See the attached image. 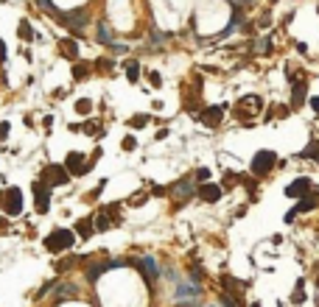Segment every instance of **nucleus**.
Wrapping results in <instances>:
<instances>
[{"mask_svg":"<svg viewBox=\"0 0 319 307\" xmlns=\"http://www.w3.org/2000/svg\"><path fill=\"white\" fill-rule=\"evenodd\" d=\"M297 156H300V159H317L319 162V140H311V143L305 145V151H300Z\"/></svg>","mask_w":319,"mask_h":307,"instance_id":"obj_13","label":"nucleus"},{"mask_svg":"<svg viewBox=\"0 0 319 307\" xmlns=\"http://www.w3.org/2000/svg\"><path fill=\"white\" fill-rule=\"evenodd\" d=\"M196 179L202 182V184H205V182L210 179V171H207V168H199V171H196Z\"/></svg>","mask_w":319,"mask_h":307,"instance_id":"obj_26","label":"nucleus"},{"mask_svg":"<svg viewBox=\"0 0 319 307\" xmlns=\"http://www.w3.org/2000/svg\"><path fill=\"white\" fill-rule=\"evenodd\" d=\"M62 51L68 53V56H76V53H78V48H76L73 42H62Z\"/></svg>","mask_w":319,"mask_h":307,"instance_id":"obj_25","label":"nucleus"},{"mask_svg":"<svg viewBox=\"0 0 319 307\" xmlns=\"http://www.w3.org/2000/svg\"><path fill=\"white\" fill-rule=\"evenodd\" d=\"M9 123H0V140H6V137H9Z\"/></svg>","mask_w":319,"mask_h":307,"instance_id":"obj_30","label":"nucleus"},{"mask_svg":"<svg viewBox=\"0 0 319 307\" xmlns=\"http://www.w3.org/2000/svg\"><path fill=\"white\" fill-rule=\"evenodd\" d=\"M98 232H104V229H109V218H106V213H101V215H95V223H93Z\"/></svg>","mask_w":319,"mask_h":307,"instance_id":"obj_21","label":"nucleus"},{"mask_svg":"<svg viewBox=\"0 0 319 307\" xmlns=\"http://www.w3.org/2000/svg\"><path fill=\"white\" fill-rule=\"evenodd\" d=\"M308 187H311V182L305 179V176H300V179H294L291 184L285 187V196H288V198H300V196L308 193Z\"/></svg>","mask_w":319,"mask_h":307,"instance_id":"obj_8","label":"nucleus"},{"mask_svg":"<svg viewBox=\"0 0 319 307\" xmlns=\"http://www.w3.org/2000/svg\"><path fill=\"white\" fill-rule=\"evenodd\" d=\"M190 274H193V279H202V268H199V265H190Z\"/></svg>","mask_w":319,"mask_h":307,"instance_id":"obj_31","label":"nucleus"},{"mask_svg":"<svg viewBox=\"0 0 319 307\" xmlns=\"http://www.w3.org/2000/svg\"><path fill=\"white\" fill-rule=\"evenodd\" d=\"M70 173L65 171V165H48L42 171V184H48V187H59V184H68Z\"/></svg>","mask_w":319,"mask_h":307,"instance_id":"obj_2","label":"nucleus"},{"mask_svg":"<svg viewBox=\"0 0 319 307\" xmlns=\"http://www.w3.org/2000/svg\"><path fill=\"white\" fill-rule=\"evenodd\" d=\"M148 78H151V87H160V81H163V78H160V73H151Z\"/></svg>","mask_w":319,"mask_h":307,"instance_id":"obj_34","label":"nucleus"},{"mask_svg":"<svg viewBox=\"0 0 319 307\" xmlns=\"http://www.w3.org/2000/svg\"><path fill=\"white\" fill-rule=\"evenodd\" d=\"M311 106H314V112L319 115V95H314V98H311Z\"/></svg>","mask_w":319,"mask_h":307,"instance_id":"obj_36","label":"nucleus"},{"mask_svg":"<svg viewBox=\"0 0 319 307\" xmlns=\"http://www.w3.org/2000/svg\"><path fill=\"white\" fill-rule=\"evenodd\" d=\"M305 299V293H302V282H300V288L294 290V302H302Z\"/></svg>","mask_w":319,"mask_h":307,"instance_id":"obj_32","label":"nucleus"},{"mask_svg":"<svg viewBox=\"0 0 319 307\" xmlns=\"http://www.w3.org/2000/svg\"><path fill=\"white\" fill-rule=\"evenodd\" d=\"M221 302H224V307H238V302H235L233 296H227V293L221 296Z\"/></svg>","mask_w":319,"mask_h":307,"instance_id":"obj_29","label":"nucleus"},{"mask_svg":"<svg viewBox=\"0 0 319 307\" xmlns=\"http://www.w3.org/2000/svg\"><path fill=\"white\" fill-rule=\"evenodd\" d=\"M34 198H36V213L42 215L51 210V187L42 182H34Z\"/></svg>","mask_w":319,"mask_h":307,"instance_id":"obj_6","label":"nucleus"},{"mask_svg":"<svg viewBox=\"0 0 319 307\" xmlns=\"http://www.w3.org/2000/svg\"><path fill=\"white\" fill-rule=\"evenodd\" d=\"M90 109H93V101H87V98L76 101V112H78V115H90Z\"/></svg>","mask_w":319,"mask_h":307,"instance_id":"obj_22","label":"nucleus"},{"mask_svg":"<svg viewBox=\"0 0 319 307\" xmlns=\"http://www.w3.org/2000/svg\"><path fill=\"white\" fill-rule=\"evenodd\" d=\"M305 90H308L305 78H297V81H294V92H291V103H294V106H300V103H302V98H305Z\"/></svg>","mask_w":319,"mask_h":307,"instance_id":"obj_12","label":"nucleus"},{"mask_svg":"<svg viewBox=\"0 0 319 307\" xmlns=\"http://www.w3.org/2000/svg\"><path fill=\"white\" fill-rule=\"evenodd\" d=\"M199 296V288L190 282V285H182L179 288V299H196Z\"/></svg>","mask_w":319,"mask_h":307,"instance_id":"obj_17","label":"nucleus"},{"mask_svg":"<svg viewBox=\"0 0 319 307\" xmlns=\"http://www.w3.org/2000/svg\"><path fill=\"white\" fill-rule=\"evenodd\" d=\"M199 198H202V201H210V204H216L218 198H221V184H210V182H205V184L199 187Z\"/></svg>","mask_w":319,"mask_h":307,"instance_id":"obj_7","label":"nucleus"},{"mask_svg":"<svg viewBox=\"0 0 319 307\" xmlns=\"http://www.w3.org/2000/svg\"><path fill=\"white\" fill-rule=\"evenodd\" d=\"M275 165H277L275 151H258L255 159H252V173H255V176H263V173H269Z\"/></svg>","mask_w":319,"mask_h":307,"instance_id":"obj_4","label":"nucleus"},{"mask_svg":"<svg viewBox=\"0 0 319 307\" xmlns=\"http://www.w3.org/2000/svg\"><path fill=\"white\" fill-rule=\"evenodd\" d=\"M135 265L140 268V274H143L148 282L157 279V263L151 260V257H140V260H135Z\"/></svg>","mask_w":319,"mask_h":307,"instance_id":"obj_10","label":"nucleus"},{"mask_svg":"<svg viewBox=\"0 0 319 307\" xmlns=\"http://www.w3.org/2000/svg\"><path fill=\"white\" fill-rule=\"evenodd\" d=\"M76 293H78L76 285H62V288L56 290V302H59V299H68V296H76Z\"/></svg>","mask_w":319,"mask_h":307,"instance_id":"obj_18","label":"nucleus"},{"mask_svg":"<svg viewBox=\"0 0 319 307\" xmlns=\"http://www.w3.org/2000/svg\"><path fill=\"white\" fill-rule=\"evenodd\" d=\"M36 3H39V6H42V9H48L53 14V17H59V11H56V6H53L51 0H36Z\"/></svg>","mask_w":319,"mask_h":307,"instance_id":"obj_24","label":"nucleus"},{"mask_svg":"<svg viewBox=\"0 0 319 307\" xmlns=\"http://www.w3.org/2000/svg\"><path fill=\"white\" fill-rule=\"evenodd\" d=\"M93 168V162H84V156L81 154H68V159H65V171L68 173H73V176H84L87 171Z\"/></svg>","mask_w":319,"mask_h":307,"instance_id":"obj_5","label":"nucleus"},{"mask_svg":"<svg viewBox=\"0 0 319 307\" xmlns=\"http://www.w3.org/2000/svg\"><path fill=\"white\" fill-rule=\"evenodd\" d=\"M314 207H317V198H305V201H300V204L294 207V213H297V215H300V213H311Z\"/></svg>","mask_w":319,"mask_h":307,"instance_id":"obj_19","label":"nucleus"},{"mask_svg":"<svg viewBox=\"0 0 319 307\" xmlns=\"http://www.w3.org/2000/svg\"><path fill=\"white\" fill-rule=\"evenodd\" d=\"M0 204H3V210L9 215H20L23 213V193H20V187H9L3 196H0Z\"/></svg>","mask_w":319,"mask_h":307,"instance_id":"obj_3","label":"nucleus"},{"mask_svg":"<svg viewBox=\"0 0 319 307\" xmlns=\"http://www.w3.org/2000/svg\"><path fill=\"white\" fill-rule=\"evenodd\" d=\"M126 76H129L132 84L140 78V64H138V61H129V64H126Z\"/></svg>","mask_w":319,"mask_h":307,"instance_id":"obj_20","label":"nucleus"},{"mask_svg":"<svg viewBox=\"0 0 319 307\" xmlns=\"http://www.w3.org/2000/svg\"><path fill=\"white\" fill-rule=\"evenodd\" d=\"M73 76H76V78H84V76H87V64H76V67H73Z\"/></svg>","mask_w":319,"mask_h":307,"instance_id":"obj_27","label":"nucleus"},{"mask_svg":"<svg viewBox=\"0 0 319 307\" xmlns=\"http://www.w3.org/2000/svg\"><path fill=\"white\" fill-rule=\"evenodd\" d=\"M297 221V213H294V210H288V213H285V223H294Z\"/></svg>","mask_w":319,"mask_h":307,"instance_id":"obj_35","label":"nucleus"},{"mask_svg":"<svg viewBox=\"0 0 319 307\" xmlns=\"http://www.w3.org/2000/svg\"><path fill=\"white\" fill-rule=\"evenodd\" d=\"M317 11H319V6H317Z\"/></svg>","mask_w":319,"mask_h":307,"instance_id":"obj_39","label":"nucleus"},{"mask_svg":"<svg viewBox=\"0 0 319 307\" xmlns=\"http://www.w3.org/2000/svg\"><path fill=\"white\" fill-rule=\"evenodd\" d=\"M98 42L112 45V31H109V26H106V23H98Z\"/></svg>","mask_w":319,"mask_h":307,"instance_id":"obj_16","label":"nucleus"},{"mask_svg":"<svg viewBox=\"0 0 319 307\" xmlns=\"http://www.w3.org/2000/svg\"><path fill=\"white\" fill-rule=\"evenodd\" d=\"M84 131H87V134H95V131H98V123H87Z\"/></svg>","mask_w":319,"mask_h":307,"instance_id":"obj_33","label":"nucleus"},{"mask_svg":"<svg viewBox=\"0 0 319 307\" xmlns=\"http://www.w3.org/2000/svg\"><path fill=\"white\" fill-rule=\"evenodd\" d=\"M249 307H260V302H255V305H249Z\"/></svg>","mask_w":319,"mask_h":307,"instance_id":"obj_38","label":"nucleus"},{"mask_svg":"<svg viewBox=\"0 0 319 307\" xmlns=\"http://www.w3.org/2000/svg\"><path fill=\"white\" fill-rule=\"evenodd\" d=\"M146 120H148L146 115H135V118L129 120V126H132V128H138V126H146Z\"/></svg>","mask_w":319,"mask_h":307,"instance_id":"obj_23","label":"nucleus"},{"mask_svg":"<svg viewBox=\"0 0 319 307\" xmlns=\"http://www.w3.org/2000/svg\"><path fill=\"white\" fill-rule=\"evenodd\" d=\"M135 145H138V140H135V137H123V148H126V151H132Z\"/></svg>","mask_w":319,"mask_h":307,"instance_id":"obj_28","label":"nucleus"},{"mask_svg":"<svg viewBox=\"0 0 319 307\" xmlns=\"http://www.w3.org/2000/svg\"><path fill=\"white\" fill-rule=\"evenodd\" d=\"M221 115H224V106H207L199 118H202V123H205V126H218Z\"/></svg>","mask_w":319,"mask_h":307,"instance_id":"obj_11","label":"nucleus"},{"mask_svg":"<svg viewBox=\"0 0 319 307\" xmlns=\"http://www.w3.org/2000/svg\"><path fill=\"white\" fill-rule=\"evenodd\" d=\"M17 34H20V39H26V42H31V39H34V28H31V23H28V20H23V23L17 26Z\"/></svg>","mask_w":319,"mask_h":307,"instance_id":"obj_15","label":"nucleus"},{"mask_svg":"<svg viewBox=\"0 0 319 307\" xmlns=\"http://www.w3.org/2000/svg\"><path fill=\"white\" fill-rule=\"evenodd\" d=\"M73 243H76V235H73L70 229H53L51 235L45 238V248H48V251H53V254H56V251L70 248Z\"/></svg>","mask_w":319,"mask_h":307,"instance_id":"obj_1","label":"nucleus"},{"mask_svg":"<svg viewBox=\"0 0 319 307\" xmlns=\"http://www.w3.org/2000/svg\"><path fill=\"white\" fill-rule=\"evenodd\" d=\"M93 229H95V226H93V221H90V218H78V223H76V232H78V235H81V238H90V235H93Z\"/></svg>","mask_w":319,"mask_h":307,"instance_id":"obj_14","label":"nucleus"},{"mask_svg":"<svg viewBox=\"0 0 319 307\" xmlns=\"http://www.w3.org/2000/svg\"><path fill=\"white\" fill-rule=\"evenodd\" d=\"M59 20L70 28H84L87 26V11L81 9V11H70V14H59Z\"/></svg>","mask_w":319,"mask_h":307,"instance_id":"obj_9","label":"nucleus"},{"mask_svg":"<svg viewBox=\"0 0 319 307\" xmlns=\"http://www.w3.org/2000/svg\"><path fill=\"white\" fill-rule=\"evenodd\" d=\"M0 59H6V45H3V39H0Z\"/></svg>","mask_w":319,"mask_h":307,"instance_id":"obj_37","label":"nucleus"}]
</instances>
